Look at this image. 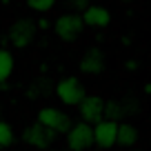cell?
Instances as JSON below:
<instances>
[{
    "instance_id": "6da1fadb",
    "label": "cell",
    "mask_w": 151,
    "mask_h": 151,
    "mask_svg": "<svg viewBox=\"0 0 151 151\" xmlns=\"http://www.w3.org/2000/svg\"><path fill=\"white\" fill-rule=\"evenodd\" d=\"M67 145L69 151H89L93 147V129L89 122H76L67 129Z\"/></svg>"
},
{
    "instance_id": "7a4b0ae2",
    "label": "cell",
    "mask_w": 151,
    "mask_h": 151,
    "mask_svg": "<svg viewBox=\"0 0 151 151\" xmlns=\"http://www.w3.org/2000/svg\"><path fill=\"white\" fill-rule=\"evenodd\" d=\"M82 18L76 14H67V16H60V18L53 22V31H56V36L60 38V40H65V42H73L76 38L82 33Z\"/></svg>"
},
{
    "instance_id": "3957f363",
    "label": "cell",
    "mask_w": 151,
    "mask_h": 151,
    "mask_svg": "<svg viewBox=\"0 0 151 151\" xmlns=\"http://www.w3.org/2000/svg\"><path fill=\"white\" fill-rule=\"evenodd\" d=\"M22 140L27 142L29 147L47 149V147H51L53 140H56V131H51V129H47L45 124L36 122V124H31V127H27L22 131Z\"/></svg>"
},
{
    "instance_id": "277c9868",
    "label": "cell",
    "mask_w": 151,
    "mask_h": 151,
    "mask_svg": "<svg viewBox=\"0 0 151 151\" xmlns=\"http://www.w3.org/2000/svg\"><path fill=\"white\" fill-rule=\"evenodd\" d=\"M38 122L45 124V127L51 129V131H56V133H67V129L71 127L69 116H65V113H62L60 109H56V107L40 109V111H38Z\"/></svg>"
},
{
    "instance_id": "5b68a950",
    "label": "cell",
    "mask_w": 151,
    "mask_h": 151,
    "mask_svg": "<svg viewBox=\"0 0 151 151\" xmlns=\"http://www.w3.org/2000/svg\"><path fill=\"white\" fill-rule=\"evenodd\" d=\"M93 145L100 149H111L116 145V131H118V122L116 120H98L93 122Z\"/></svg>"
},
{
    "instance_id": "8992f818",
    "label": "cell",
    "mask_w": 151,
    "mask_h": 151,
    "mask_svg": "<svg viewBox=\"0 0 151 151\" xmlns=\"http://www.w3.org/2000/svg\"><path fill=\"white\" fill-rule=\"evenodd\" d=\"M56 93H58V98H60L65 104H78L82 98H85V87L80 85L78 78L71 76V78H65V80L58 82Z\"/></svg>"
},
{
    "instance_id": "52a82bcc",
    "label": "cell",
    "mask_w": 151,
    "mask_h": 151,
    "mask_svg": "<svg viewBox=\"0 0 151 151\" xmlns=\"http://www.w3.org/2000/svg\"><path fill=\"white\" fill-rule=\"evenodd\" d=\"M80 107V116L85 122H98L104 118V100L100 96H85V98L78 102Z\"/></svg>"
},
{
    "instance_id": "ba28073f",
    "label": "cell",
    "mask_w": 151,
    "mask_h": 151,
    "mask_svg": "<svg viewBox=\"0 0 151 151\" xmlns=\"http://www.w3.org/2000/svg\"><path fill=\"white\" fill-rule=\"evenodd\" d=\"M33 36H36V24H33L31 20H27V18L18 20L9 31V40L14 42V47H18V49H24L27 45H31Z\"/></svg>"
},
{
    "instance_id": "9c48e42d",
    "label": "cell",
    "mask_w": 151,
    "mask_h": 151,
    "mask_svg": "<svg viewBox=\"0 0 151 151\" xmlns=\"http://www.w3.org/2000/svg\"><path fill=\"white\" fill-rule=\"evenodd\" d=\"M111 16L104 7H98V5H91V7H85V14H82V24H89L93 29H102L109 24Z\"/></svg>"
},
{
    "instance_id": "30bf717a",
    "label": "cell",
    "mask_w": 151,
    "mask_h": 151,
    "mask_svg": "<svg viewBox=\"0 0 151 151\" xmlns=\"http://www.w3.org/2000/svg\"><path fill=\"white\" fill-rule=\"evenodd\" d=\"M102 67H104V60H102V53H100L98 49L89 51L80 62V69L85 71V73H98V71H102Z\"/></svg>"
},
{
    "instance_id": "8fae6325",
    "label": "cell",
    "mask_w": 151,
    "mask_h": 151,
    "mask_svg": "<svg viewBox=\"0 0 151 151\" xmlns=\"http://www.w3.org/2000/svg\"><path fill=\"white\" fill-rule=\"evenodd\" d=\"M138 140V129L133 124H118L116 131V145L120 147H133Z\"/></svg>"
},
{
    "instance_id": "7c38bea8",
    "label": "cell",
    "mask_w": 151,
    "mask_h": 151,
    "mask_svg": "<svg viewBox=\"0 0 151 151\" xmlns=\"http://www.w3.org/2000/svg\"><path fill=\"white\" fill-rule=\"evenodd\" d=\"M11 71H14V56L7 49H0V82L9 80Z\"/></svg>"
},
{
    "instance_id": "4fadbf2b",
    "label": "cell",
    "mask_w": 151,
    "mask_h": 151,
    "mask_svg": "<svg viewBox=\"0 0 151 151\" xmlns=\"http://www.w3.org/2000/svg\"><path fill=\"white\" fill-rule=\"evenodd\" d=\"M29 9L38 11V14H45V11H49L53 5H56V0H27Z\"/></svg>"
},
{
    "instance_id": "5bb4252c",
    "label": "cell",
    "mask_w": 151,
    "mask_h": 151,
    "mask_svg": "<svg viewBox=\"0 0 151 151\" xmlns=\"http://www.w3.org/2000/svg\"><path fill=\"white\" fill-rule=\"evenodd\" d=\"M11 142H14V131H11V127L7 122L0 120V149L7 147V145H11Z\"/></svg>"
},
{
    "instance_id": "9a60e30c",
    "label": "cell",
    "mask_w": 151,
    "mask_h": 151,
    "mask_svg": "<svg viewBox=\"0 0 151 151\" xmlns=\"http://www.w3.org/2000/svg\"><path fill=\"white\" fill-rule=\"evenodd\" d=\"M71 5L76 9H85V7H89V0H71Z\"/></svg>"
},
{
    "instance_id": "2e32d148",
    "label": "cell",
    "mask_w": 151,
    "mask_h": 151,
    "mask_svg": "<svg viewBox=\"0 0 151 151\" xmlns=\"http://www.w3.org/2000/svg\"><path fill=\"white\" fill-rule=\"evenodd\" d=\"M38 27H40V29H47V27H49L47 18H42V20H40V22H38Z\"/></svg>"
},
{
    "instance_id": "e0dca14e",
    "label": "cell",
    "mask_w": 151,
    "mask_h": 151,
    "mask_svg": "<svg viewBox=\"0 0 151 151\" xmlns=\"http://www.w3.org/2000/svg\"><path fill=\"white\" fill-rule=\"evenodd\" d=\"M0 151H2V149H0Z\"/></svg>"
},
{
    "instance_id": "ac0fdd59",
    "label": "cell",
    "mask_w": 151,
    "mask_h": 151,
    "mask_svg": "<svg viewBox=\"0 0 151 151\" xmlns=\"http://www.w3.org/2000/svg\"><path fill=\"white\" fill-rule=\"evenodd\" d=\"M89 151H91V149H89Z\"/></svg>"
}]
</instances>
